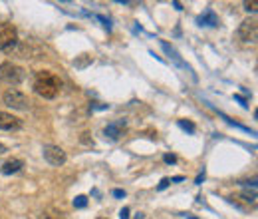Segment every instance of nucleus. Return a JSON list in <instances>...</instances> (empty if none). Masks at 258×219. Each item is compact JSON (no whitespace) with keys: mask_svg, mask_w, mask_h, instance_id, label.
Returning a JSON list of instances; mask_svg holds the SVG:
<instances>
[{"mask_svg":"<svg viewBox=\"0 0 258 219\" xmlns=\"http://www.w3.org/2000/svg\"><path fill=\"white\" fill-rule=\"evenodd\" d=\"M32 88H34V92H36L40 98L52 100V98L58 96V92H60V88H62V82H60V78H58L56 74H52V72H48V70H42V72L36 74Z\"/></svg>","mask_w":258,"mask_h":219,"instance_id":"f257e3e1","label":"nucleus"},{"mask_svg":"<svg viewBox=\"0 0 258 219\" xmlns=\"http://www.w3.org/2000/svg\"><path fill=\"white\" fill-rule=\"evenodd\" d=\"M24 78H26V72L18 64H12V62H2V64H0V80H2L4 84L18 86V84L24 82Z\"/></svg>","mask_w":258,"mask_h":219,"instance_id":"f03ea898","label":"nucleus"},{"mask_svg":"<svg viewBox=\"0 0 258 219\" xmlns=\"http://www.w3.org/2000/svg\"><path fill=\"white\" fill-rule=\"evenodd\" d=\"M16 44H18V30H16V26H12L8 22H2V24H0V50L10 52Z\"/></svg>","mask_w":258,"mask_h":219,"instance_id":"7ed1b4c3","label":"nucleus"},{"mask_svg":"<svg viewBox=\"0 0 258 219\" xmlns=\"http://www.w3.org/2000/svg\"><path fill=\"white\" fill-rule=\"evenodd\" d=\"M2 100H4V104H6L8 108H12V110H20V112H24V110L30 108V100H28V96L22 94V92L16 90V88L6 90L4 96H2Z\"/></svg>","mask_w":258,"mask_h":219,"instance_id":"20e7f679","label":"nucleus"},{"mask_svg":"<svg viewBox=\"0 0 258 219\" xmlns=\"http://www.w3.org/2000/svg\"><path fill=\"white\" fill-rule=\"evenodd\" d=\"M236 34H238L240 42H244V44H254V42H256V36H258V24H256V20H254V18L242 20Z\"/></svg>","mask_w":258,"mask_h":219,"instance_id":"39448f33","label":"nucleus"},{"mask_svg":"<svg viewBox=\"0 0 258 219\" xmlns=\"http://www.w3.org/2000/svg\"><path fill=\"white\" fill-rule=\"evenodd\" d=\"M42 154H44V160H46L48 164H52V165H64L66 160H68L66 152H64L60 146H52V144L44 146V148H42Z\"/></svg>","mask_w":258,"mask_h":219,"instance_id":"423d86ee","label":"nucleus"},{"mask_svg":"<svg viewBox=\"0 0 258 219\" xmlns=\"http://www.w3.org/2000/svg\"><path fill=\"white\" fill-rule=\"evenodd\" d=\"M20 128H22V120L20 118H16V116L0 110V130L10 132V130H20Z\"/></svg>","mask_w":258,"mask_h":219,"instance_id":"0eeeda50","label":"nucleus"},{"mask_svg":"<svg viewBox=\"0 0 258 219\" xmlns=\"http://www.w3.org/2000/svg\"><path fill=\"white\" fill-rule=\"evenodd\" d=\"M123 130H125V120H117V122L107 124L105 130H103V134H105V138H109V140H119V138L123 136Z\"/></svg>","mask_w":258,"mask_h":219,"instance_id":"6e6552de","label":"nucleus"},{"mask_svg":"<svg viewBox=\"0 0 258 219\" xmlns=\"http://www.w3.org/2000/svg\"><path fill=\"white\" fill-rule=\"evenodd\" d=\"M22 167H24V162L14 158V160H6L2 164V167H0V171H2L4 175H12V173H18Z\"/></svg>","mask_w":258,"mask_h":219,"instance_id":"1a4fd4ad","label":"nucleus"},{"mask_svg":"<svg viewBox=\"0 0 258 219\" xmlns=\"http://www.w3.org/2000/svg\"><path fill=\"white\" fill-rule=\"evenodd\" d=\"M197 22H199L201 26H218V18H216V14H215L213 10H205V12L197 18Z\"/></svg>","mask_w":258,"mask_h":219,"instance_id":"9d476101","label":"nucleus"},{"mask_svg":"<svg viewBox=\"0 0 258 219\" xmlns=\"http://www.w3.org/2000/svg\"><path fill=\"white\" fill-rule=\"evenodd\" d=\"M38 219H68V217H66L64 211L54 209V207H48V209H44V211L38 215Z\"/></svg>","mask_w":258,"mask_h":219,"instance_id":"9b49d317","label":"nucleus"},{"mask_svg":"<svg viewBox=\"0 0 258 219\" xmlns=\"http://www.w3.org/2000/svg\"><path fill=\"white\" fill-rule=\"evenodd\" d=\"M161 46H163V50H165V52H167V54H169V56H171V58H173V60H175L179 66H183V68H187V70H189V66H187V64H185L181 58H179V54H177V50H175L173 46H169L167 42H161Z\"/></svg>","mask_w":258,"mask_h":219,"instance_id":"f8f14e48","label":"nucleus"},{"mask_svg":"<svg viewBox=\"0 0 258 219\" xmlns=\"http://www.w3.org/2000/svg\"><path fill=\"white\" fill-rule=\"evenodd\" d=\"M86 205H87V197H86V195H78V197L74 199V207L82 209V207H86Z\"/></svg>","mask_w":258,"mask_h":219,"instance_id":"ddd939ff","label":"nucleus"},{"mask_svg":"<svg viewBox=\"0 0 258 219\" xmlns=\"http://www.w3.org/2000/svg\"><path fill=\"white\" fill-rule=\"evenodd\" d=\"M179 126H181L183 130H187V132H191V134L195 132V126H193L191 122H185V120H179Z\"/></svg>","mask_w":258,"mask_h":219,"instance_id":"4468645a","label":"nucleus"},{"mask_svg":"<svg viewBox=\"0 0 258 219\" xmlns=\"http://www.w3.org/2000/svg\"><path fill=\"white\" fill-rule=\"evenodd\" d=\"M244 10H248V12H256V2H254V0H252V2H250V0H246V2H244Z\"/></svg>","mask_w":258,"mask_h":219,"instance_id":"2eb2a0df","label":"nucleus"},{"mask_svg":"<svg viewBox=\"0 0 258 219\" xmlns=\"http://www.w3.org/2000/svg\"><path fill=\"white\" fill-rule=\"evenodd\" d=\"M119 219H129V207H123L119 211Z\"/></svg>","mask_w":258,"mask_h":219,"instance_id":"dca6fc26","label":"nucleus"},{"mask_svg":"<svg viewBox=\"0 0 258 219\" xmlns=\"http://www.w3.org/2000/svg\"><path fill=\"white\" fill-rule=\"evenodd\" d=\"M169 183H171V179H169V177H163V179H161V183H159V189H165Z\"/></svg>","mask_w":258,"mask_h":219,"instance_id":"f3484780","label":"nucleus"},{"mask_svg":"<svg viewBox=\"0 0 258 219\" xmlns=\"http://www.w3.org/2000/svg\"><path fill=\"white\" fill-rule=\"evenodd\" d=\"M165 162H167V164H175V162H177V158H175V156H169V154H167V156H165Z\"/></svg>","mask_w":258,"mask_h":219,"instance_id":"a211bd4d","label":"nucleus"},{"mask_svg":"<svg viewBox=\"0 0 258 219\" xmlns=\"http://www.w3.org/2000/svg\"><path fill=\"white\" fill-rule=\"evenodd\" d=\"M113 195H115V197H123V195H125V191H123V189H115V191H113Z\"/></svg>","mask_w":258,"mask_h":219,"instance_id":"6ab92c4d","label":"nucleus"},{"mask_svg":"<svg viewBox=\"0 0 258 219\" xmlns=\"http://www.w3.org/2000/svg\"><path fill=\"white\" fill-rule=\"evenodd\" d=\"M2 154H6V146H4V144H0V156H2Z\"/></svg>","mask_w":258,"mask_h":219,"instance_id":"aec40b11","label":"nucleus"},{"mask_svg":"<svg viewBox=\"0 0 258 219\" xmlns=\"http://www.w3.org/2000/svg\"><path fill=\"white\" fill-rule=\"evenodd\" d=\"M135 219H143V213H137V217Z\"/></svg>","mask_w":258,"mask_h":219,"instance_id":"412c9836","label":"nucleus"},{"mask_svg":"<svg viewBox=\"0 0 258 219\" xmlns=\"http://www.w3.org/2000/svg\"><path fill=\"white\" fill-rule=\"evenodd\" d=\"M99 219H103V217H99Z\"/></svg>","mask_w":258,"mask_h":219,"instance_id":"4be33fe9","label":"nucleus"}]
</instances>
